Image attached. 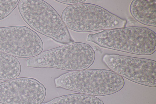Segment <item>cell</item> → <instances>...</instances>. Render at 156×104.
I'll return each instance as SVG.
<instances>
[{
    "label": "cell",
    "instance_id": "10",
    "mask_svg": "<svg viewBox=\"0 0 156 104\" xmlns=\"http://www.w3.org/2000/svg\"><path fill=\"white\" fill-rule=\"evenodd\" d=\"M21 69L16 58L0 51V80L7 81L17 78Z\"/></svg>",
    "mask_w": 156,
    "mask_h": 104
},
{
    "label": "cell",
    "instance_id": "1",
    "mask_svg": "<svg viewBox=\"0 0 156 104\" xmlns=\"http://www.w3.org/2000/svg\"><path fill=\"white\" fill-rule=\"evenodd\" d=\"M87 41L107 48L140 55L156 50L155 32L146 27H127L88 34Z\"/></svg>",
    "mask_w": 156,
    "mask_h": 104
},
{
    "label": "cell",
    "instance_id": "3",
    "mask_svg": "<svg viewBox=\"0 0 156 104\" xmlns=\"http://www.w3.org/2000/svg\"><path fill=\"white\" fill-rule=\"evenodd\" d=\"M95 52L89 45L75 42L66 44L28 59V67L51 68L70 71L86 70L93 63Z\"/></svg>",
    "mask_w": 156,
    "mask_h": 104
},
{
    "label": "cell",
    "instance_id": "13",
    "mask_svg": "<svg viewBox=\"0 0 156 104\" xmlns=\"http://www.w3.org/2000/svg\"><path fill=\"white\" fill-rule=\"evenodd\" d=\"M56 1L61 3H62L69 5H73L79 3H83L86 0H57Z\"/></svg>",
    "mask_w": 156,
    "mask_h": 104
},
{
    "label": "cell",
    "instance_id": "2",
    "mask_svg": "<svg viewBox=\"0 0 156 104\" xmlns=\"http://www.w3.org/2000/svg\"><path fill=\"white\" fill-rule=\"evenodd\" d=\"M54 82L56 88L95 96L114 94L125 85L122 77L111 70L104 69L69 72L55 78Z\"/></svg>",
    "mask_w": 156,
    "mask_h": 104
},
{
    "label": "cell",
    "instance_id": "6",
    "mask_svg": "<svg viewBox=\"0 0 156 104\" xmlns=\"http://www.w3.org/2000/svg\"><path fill=\"white\" fill-rule=\"evenodd\" d=\"M102 61L111 70L136 83L156 87V62L145 58L105 54Z\"/></svg>",
    "mask_w": 156,
    "mask_h": 104
},
{
    "label": "cell",
    "instance_id": "8",
    "mask_svg": "<svg viewBox=\"0 0 156 104\" xmlns=\"http://www.w3.org/2000/svg\"><path fill=\"white\" fill-rule=\"evenodd\" d=\"M46 93L44 86L32 78L20 77L0 82L2 104H42Z\"/></svg>",
    "mask_w": 156,
    "mask_h": 104
},
{
    "label": "cell",
    "instance_id": "7",
    "mask_svg": "<svg viewBox=\"0 0 156 104\" xmlns=\"http://www.w3.org/2000/svg\"><path fill=\"white\" fill-rule=\"evenodd\" d=\"M43 49L39 35L24 26L0 27V51L20 58H32Z\"/></svg>",
    "mask_w": 156,
    "mask_h": 104
},
{
    "label": "cell",
    "instance_id": "12",
    "mask_svg": "<svg viewBox=\"0 0 156 104\" xmlns=\"http://www.w3.org/2000/svg\"><path fill=\"white\" fill-rule=\"evenodd\" d=\"M19 0H0V20L8 16L18 5Z\"/></svg>",
    "mask_w": 156,
    "mask_h": 104
},
{
    "label": "cell",
    "instance_id": "5",
    "mask_svg": "<svg viewBox=\"0 0 156 104\" xmlns=\"http://www.w3.org/2000/svg\"><path fill=\"white\" fill-rule=\"evenodd\" d=\"M61 18L67 28L80 32L123 27L127 23L103 7L88 3L67 6L63 11Z\"/></svg>",
    "mask_w": 156,
    "mask_h": 104
},
{
    "label": "cell",
    "instance_id": "11",
    "mask_svg": "<svg viewBox=\"0 0 156 104\" xmlns=\"http://www.w3.org/2000/svg\"><path fill=\"white\" fill-rule=\"evenodd\" d=\"M42 104H105L99 98L94 96L74 93L55 98Z\"/></svg>",
    "mask_w": 156,
    "mask_h": 104
},
{
    "label": "cell",
    "instance_id": "4",
    "mask_svg": "<svg viewBox=\"0 0 156 104\" xmlns=\"http://www.w3.org/2000/svg\"><path fill=\"white\" fill-rule=\"evenodd\" d=\"M18 5L23 20L36 31L62 44L74 42L61 17L45 1L21 0Z\"/></svg>",
    "mask_w": 156,
    "mask_h": 104
},
{
    "label": "cell",
    "instance_id": "9",
    "mask_svg": "<svg viewBox=\"0 0 156 104\" xmlns=\"http://www.w3.org/2000/svg\"><path fill=\"white\" fill-rule=\"evenodd\" d=\"M156 0H133L130 13L137 21L145 25L156 27Z\"/></svg>",
    "mask_w": 156,
    "mask_h": 104
}]
</instances>
